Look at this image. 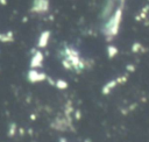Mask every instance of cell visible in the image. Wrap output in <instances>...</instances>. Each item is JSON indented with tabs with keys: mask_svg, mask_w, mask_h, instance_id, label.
Wrapping results in <instances>:
<instances>
[{
	"mask_svg": "<svg viewBox=\"0 0 149 142\" xmlns=\"http://www.w3.org/2000/svg\"><path fill=\"white\" fill-rule=\"evenodd\" d=\"M107 55L109 58H113L114 56L118 55V48L114 45H108L107 47Z\"/></svg>",
	"mask_w": 149,
	"mask_h": 142,
	"instance_id": "obj_8",
	"label": "cell"
},
{
	"mask_svg": "<svg viewBox=\"0 0 149 142\" xmlns=\"http://www.w3.org/2000/svg\"><path fill=\"white\" fill-rule=\"evenodd\" d=\"M54 85L57 87V88H61V90H65L68 87V83L65 80H62V79H58L54 83Z\"/></svg>",
	"mask_w": 149,
	"mask_h": 142,
	"instance_id": "obj_9",
	"label": "cell"
},
{
	"mask_svg": "<svg viewBox=\"0 0 149 142\" xmlns=\"http://www.w3.org/2000/svg\"><path fill=\"white\" fill-rule=\"evenodd\" d=\"M43 63V55L41 51H35V54L33 55L31 57V61H30V68L31 69H37L42 65Z\"/></svg>",
	"mask_w": 149,
	"mask_h": 142,
	"instance_id": "obj_5",
	"label": "cell"
},
{
	"mask_svg": "<svg viewBox=\"0 0 149 142\" xmlns=\"http://www.w3.org/2000/svg\"><path fill=\"white\" fill-rule=\"evenodd\" d=\"M126 79H127V77H126V76H122V77H119L118 79H113V80L106 83V84L104 85V87H102V93H104V94H108V93H111V91H112L118 84L126 81Z\"/></svg>",
	"mask_w": 149,
	"mask_h": 142,
	"instance_id": "obj_4",
	"label": "cell"
},
{
	"mask_svg": "<svg viewBox=\"0 0 149 142\" xmlns=\"http://www.w3.org/2000/svg\"><path fill=\"white\" fill-rule=\"evenodd\" d=\"M0 2H1V5H6L7 1H6V0H0Z\"/></svg>",
	"mask_w": 149,
	"mask_h": 142,
	"instance_id": "obj_13",
	"label": "cell"
},
{
	"mask_svg": "<svg viewBox=\"0 0 149 142\" xmlns=\"http://www.w3.org/2000/svg\"><path fill=\"white\" fill-rule=\"evenodd\" d=\"M132 51H133V52H140V51H143V45H142L141 43L136 42V43H134V44L132 45Z\"/></svg>",
	"mask_w": 149,
	"mask_h": 142,
	"instance_id": "obj_10",
	"label": "cell"
},
{
	"mask_svg": "<svg viewBox=\"0 0 149 142\" xmlns=\"http://www.w3.org/2000/svg\"><path fill=\"white\" fill-rule=\"evenodd\" d=\"M121 19H122V7L120 6L108 16L106 23L104 24L102 33L107 40H112L114 36L118 35L121 24Z\"/></svg>",
	"mask_w": 149,
	"mask_h": 142,
	"instance_id": "obj_1",
	"label": "cell"
},
{
	"mask_svg": "<svg viewBox=\"0 0 149 142\" xmlns=\"http://www.w3.org/2000/svg\"><path fill=\"white\" fill-rule=\"evenodd\" d=\"M48 77L45 76V73L37 71L36 69H30L28 72V80L30 83H38V81H43L45 80Z\"/></svg>",
	"mask_w": 149,
	"mask_h": 142,
	"instance_id": "obj_3",
	"label": "cell"
},
{
	"mask_svg": "<svg viewBox=\"0 0 149 142\" xmlns=\"http://www.w3.org/2000/svg\"><path fill=\"white\" fill-rule=\"evenodd\" d=\"M15 128H16V126H15V125H12L10 130H9V133H8L9 136H13V133H15Z\"/></svg>",
	"mask_w": 149,
	"mask_h": 142,
	"instance_id": "obj_11",
	"label": "cell"
},
{
	"mask_svg": "<svg viewBox=\"0 0 149 142\" xmlns=\"http://www.w3.org/2000/svg\"><path fill=\"white\" fill-rule=\"evenodd\" d=\"M128 70H130V71H133V70H134V66H132V65H129V66H128Z\"/></svg>",
	"mask_w": 149,
	"mask_h": 142,
	"instance_id": "obj_12",
	"label": "cell"
},
{
	"mask_svg": "<svg viewBox=\"0 0 149 142\" xmlns=\"http://www.w3.org/2000/svg\"><path fill=\"white\" fill-rule=\"evenodd\" d=\"M14 41V34L12 31H6V33H0V42L8 43Z\"/></svg>",
	"mask_w": 149,
	"mask_h": 142,
	"instance_id": "obj_7",
	"label": "cell"
},
{
	"mask_svg": "<svg viewBox=\"0 0 149 142\" xmlns=\"http://www.w3.org/2000/svg\"><path fill=\"white\" fill-rule=\"evenodd\" d=\"M49 38H50V31L49 30H45L43 31L40 37H38V42H37V47L38 48H45L48 42H49Z\"/></svg>",
	"mask_w": 149,
	"mask_h": 142,
	"instance_id": "obj_6",
	"label": "cell"
},
{
	"mask_svg": "<svg viewBox=\"0 0 149 142\" xmlns=\"http://www.w3.org/2000/svg\"><path fill=\"white\" fill-rule=\"evenodd\" d=\"M33 13L42 14L49 10V0H33L31 9Z\"/></svg>",
	"mask_w": 149,
	"mask_h": 142,
	"instance_id": "obj_2",
	"label": "cell"
},
{
	"mask_svg": "<svg viewBox=\"0 0 149 142\" xmlns=\"http://www.w3.org/2000/svg\"><path fill=\"white\" fill-rule=\"evenodd\" d=\"M59 142H66V141H65V140H64V139H62V140H61V141H59Z\"/></svg>",
	"mask_w": 149,
	"mask_h": 142,
	"instance_id": "obj_14",
	"label": "cell"
}]
</instances>
